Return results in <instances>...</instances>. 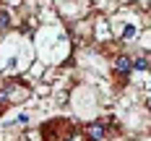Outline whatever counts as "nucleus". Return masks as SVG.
Here are the masks:
<instances>
[{
    "label": "nucleus",
    "mask_w": 151,
    "mask_h": 141,
    "mask_svg": "<svg viewBox=\"0 0 151 141\" xmlns=\"http://www.w3.org/2000/svg\"><path fill=\"white\" fill-rule=\"evenodd\" d=\"M133 34H136V29H133V26H125V29H122V39H130Z\"/></svg>",
    "instance_id": "6"
},
{
    "label": "nucleus",
    "mask_w": 151,
    "mask_h": 141,
    "mask_svg": "<svg viewBox=\"0 0 151 141\" xmlns=\"http://www.w3.org/2000/svg\"><path fill=\"white\" fill-rule=\"evenodd\" d=\"M115 71L128 76V73L133 71V58H128V55H120V58H115Z\"/></svg>",
    "instance_id": "2"
},
{
    "label": "nucleus",
    "mask_w": 151,
    "mask_h": 141,
    "mask_svg": "<svg viewBox=\"0 0 151 141\" xmlns=\"http://www.w3.org/2000/svg\"><path fill=\"white\" fill-rule=\"evenodd\" d=\"M8 26H11V13L3 11V13H0V31H5Z\"/></svg>",
    "instance_id": "3"
},
{
    "label": "nucleus",
    "mask_w": 151,
    "mask_h": 141,
    "mask_svg": "<svg viewBox=\"0 0 151 141\" xmlns=\"http://www.w3.org/2000/svg\"><path fill=\"white\" fill-rule=\"evenodd\" d=\"M65 141H83V133H70Z\"/></svg>",
    "instance_id": "7"
},
{
    "label": "nucleus",
    "mask_w": 151,
    "mask_h": 141,
    "mask_svg": "<svg viewBox=\"0 0 151 141\" xmlns=\"http://www.w3.org/2000/svg\"><path fill=\"white\" fill-rule=\"evenodd\" d=\"M0 105H11V89H0Z\"/></svg>",
    "instance_id": "5"
},
{
    "label": "nucleus",
    "mask_w": 151,
    "mask_h": 141,
    "mask_svg": "<svg viewBox=\"0 0 151 141\" xmlns=\"http://www.w3.org/2000/svg\"><path fill=\"white\" fill-rule=\"evenodd\" d=\"M107 133V123L104 120H94V123H89V128H86V139L89 141H102Z\"/></svg>",
    "instance_id": "1"
},
{
    "label": "nucleus",
    "mask_w": 151,
    "mask_h": 141,
    "mask_svg": "<svg viewBox=\"0 0 151 141\" xmlns=\"http://www.w3.org/2000/svg\"><path fill=\"white\" fill-rule=\"evenodd\" d=\"M16 123H18V125H24V123H29V115H18V118H16Z\"/></svg>",
    "instance_id": "8"
},
{
    "label": "nucleus",
    "mask_w": 151,
    "mask_h": 141,
    "mask_svg": "<svg viewBox=\"0 0 151 141\" xmlns=\"http://www.w3.org/2000/svg\"><path fill=\"white\" fill-rule=\"evenodd\" d=\"M133 68H136V71H146V68H149V60H146V58H133Z\"/></svg>",
    "instance_id": "4"
}]
</instances>
